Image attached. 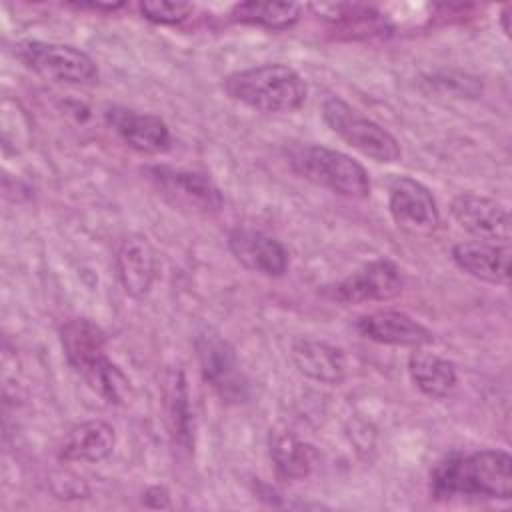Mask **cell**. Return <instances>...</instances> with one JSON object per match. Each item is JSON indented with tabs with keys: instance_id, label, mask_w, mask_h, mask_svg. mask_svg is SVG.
Returning <instances> with one entry per match:
<instances>
[{
	"instance_id": "cell-11",
	"label": "cell",
	"mask_w": 512,
	"mask_h": 512,
	"mask_svg": "<svg viewBox=\"0 0 512 512\" xmlns=\"http://www.w3.org/2000/svg\"><path fill=\"white\" fill-rule=\"evenodd\" d=\"M228 248L244 268L262 276L278 278L288 270V250L280 240L262 230L244 226L230 230Z\"/></svg>"
},
{
	"instance_id": "cell-14",
	"label": "cell",
	"mask_w": 512,
	"mask_h": 512,
	"mask_svg": "<svg viewBox=\"0 0 512 512\" xmlns=\"http://www.w3.org/2000/svg\"><path fill=\"white\" fill-rule=\"evenodd\" d=\"M106 122L136 152L158 154L170 146V130L156 114L110 106L106 110Z\"/></svg>"
},
{
	"instance_id": "cell-15",
	"label": "cell",
	"mask_w": 512,
	"mask_h": 512,
	"mask_svg": "<svg viewBox=\"0 0 512 512\" xmlns=\"http://www.w3.org/2000/svg\"><path fill=\"white\" fill-rule=\"evenodd\" d=\"M510 244L472 240L452 246L454 264L476 280L508 286L510 282Z\"/></svg>"
},
{
	"instance_id": "cell-24",
	"label": "cell",
	"mask_w": 512,
	"mask_h": 512,
	"mask_svg": "<svg viewBox=\"0 0 512 512\" xmlns=\"http://www.w3.org/2000/svg\"><path fill=\"white\" fill-rule=\"evenodd\" d=\"M78 8H90V10H98V12H114L120 10L122 6H126L124 2H78Z\"/></svg>"
},
{
	"instance_id": "cell-6",
	"label": "cell",
	"mask_w": 512,
	"mask_h": 512,
	"mask_svg": "<svg viewBox=\"0 0 512 512\" xmlns=\"http://www.w3.org/2000/svg\"><path fill=\"white\" fill-rule=\"evenodd\" d=\"M16 56L34 74L60 84H90L98 78L96 62L80 48L58 42L24 40Z\"/></svg>"
},
{
	"instance_id": "cell-5",
	"label": "cell",
	"mask_w": 512,
	"mask_h": 512,
	"mask_svg": "<svg viewBox=\"0 0 512 512\" xmlns=\"http://www.w3.org/2000/svg\"><path fill=\"white\" fill-rule=\"evenodd\" d=\"M322 118L348 146L374 162L392 164L400 160V142L386 128L364 116L340 96H328L322 102Z\"/></svg>"
},
{
	"instance_id": "cell-10",
	"label": "cell",
	"mask_w": 512,
	"mask_h": 512,
	"mask_svg": "<svg viewBox=\"0 0 512 512\" xmlns=\"http://www.w3.org/2000/svg\"><path fill=\"white\" fill-rule=\"evenodd\" d=\"M404 288L400 268L386 258L372 260L340 280L330 292L332 298L344 304L386 302L396 298Z\"/></svg>"
},
{
	"instance_id": "cell-17",
	"label": "cell",
	"mask_w": 512,
	"mask_h": 512,
	"mask_svg": "<svg viewBox=\"0 0 512 512\" xmlns=\"http://www.w3.org/2000/svg\"><path fill=\"white\" fill-rule=\"evenodd\" d=\"M292 360L296 368L322 384H340L346 378V356L344 350L324 340L296 338L292 342Z\"/></svg>"
},
{
	"instance_id": "cell-9",
	"label": "cell",
	"mask_w": 512,
	"mask_h": 512,
	"mask_svg": "<svg viewBox=\"0 0 512 512\" xmlns=\"http://www.w3.org/2000/svg\"><path fill=\"white\" fill-rule=\"evenodd\" d=\"M450 214L462 230L478 240L510 244V212L496 198L476 192H462L452 198Z\"/></svg>"
},
{
	"instance_id": "cell-18",
	"label": "cell",
	"mask_w": 512,
	"mask_h": 512,
	"mask_svg": "<svg viewBox=\"0 0 512 512\" xmlns=\"http://www.w3.org/2000/svg\"><path fill=\"white\" fill-rule=\"evenodd\" d=\"M116 446V430L104 420H86L64 436L58 458L64 462H102Z\"/></svg>"
},
{
	"instance_id": "cell-13",
	"label": "cell",
	"mask_w": 512,
	"mask_h": 512,
	"mask_svg": "<svg viewBox=\"0 0 512 512\" xmlns=\"http://www.w3.org/2000/svg\"><path fill=\"white\" fill-rule=\"evenodd\" d=\"M356 330L372 342L390 346L422 348L436 340L424 324L398 310L368 312L356 320Z\"/></svg>"
},
{
	"instance_id": "cell-16",
	"label": "cell",
	"mask_w": 512,
	"mask_h": 512,
	"mask_svg": "<svg viewBox=\"0 0 512 512\" xmlns=\"http://www.w3.org/2000/svg\"><path fill=\"white\" fill-rule=\"evenodd\" d=\"M156 250L142 234H128L116 250V272L122 288L132 298H144L156 278Z\"/></svg>"
},
{
	"instance_id": "cell-23",
	"label": "cell",
	"mask_w": 512,
	"mask_h": 512,
	"mask_svg": "<svg viewBox=\"0 0 512 512\" xmlns=\"http://www.w3.org/2000/svg\"><path fill=\"white\" fill-rule=\"evenodd\" d=\"M140 14L162 26H176L182 24L186 18L192 16L194 6L188 2H168V0H144L138 4Z\"/></svg>"
},
{
	"instance_id": "cell-25",
	"label": "cell",
	"mask_w": 512,
	"mask_h": 512,
	"mask_svg": "<svg viewBox=\"0 0 512 512\" xmlns=\"http://www.w3.org/2000/svg\"><path fill=\"white\" fill-rule=\"evenodd\" d=\"M508 12H510V4H504L502 6V14H500V22H502V30L506 36H510V26H508Z\"/></svg>"
},
{
	"instance_id": "cell-7",
	"label": "cell",
	"mask_w": 512,
	"mask_h": 512,
	"mask_svg": "<svg viewBox=\"0 0 512 512\" xmlns=\"http://www.w3.org/2000/svg\"><path fill=\"white\" fill-rule=\"evenodd\" d=\"M196 352L204 380L224 398L240 402L246 398L248 382L240 372L234 348L212 328L196 336Z\"/></svg>"
},
{
	"instance_id": "cell-8",
	"label": "cell",
	"mask_w": 512,
	"mask_h": 512,
	"mask_svg": "<svg viewBox=\"0 0 512 512\" xmlns=\"http://www.w3.org/2000/svg\"><path fill=\"white\" fill-rule=\"evenodd\" d=\"M388 210L394 222L414 236H428L440 224V212L432 192L410 176H398L392 180Z\"/></svg>"
},
{
	"instance_id": "cell-21",
	"label": "cell",
	"mask_w": 512,
	"mask_h": 512,
	"mask_svg": "<svg viewBox=\"0 0 512 512\" xmlns=\"http://www.w3.org/2000/svg\"><path fill=\"white\" fill-rule=\"evenodd\" d=\"M270 458L276 466V472L282 478L298 480L312 472L318 464V452L312 444L298 440L292 434H274L270 436Z\"/></svg>"
},
{
	"instance_id": "cell-3",
	"label": "cell",
	"mask_w": 512,
	"mask_h": 512,
	"mask_svg": "<svg viewBox=\"0 0 512 512\" xmlns=\"http://www.w3.org/2000/svg\"><path fill=\"white\" fill-rule=\"evenodd\" d=\"M222 88L232 100L264 114L296 112L308 94L304 78L280 62L232 72L224 78Z\"/></svg>"
},
{
	"instance_id": "cell-19",
	"label": "cell",
	"mask_w": 512,
	"mask_h": 512,
	"mask_svg": "<svg viewBox=\"0 0 512 512\" xmlns=\"http://www.w3.org/2000/svg\"><path fill=\"white\" fill-rule=\"evenodd\" d=\"M164 410L166 424L174 446L190 452L194 444V422L190 410V394L184 372L180 368L170 370L164 380Z\"/></svg>"
},
{
	"instance_id": "cell-12",
	"label": "cell",
	"mask_w": 512,
	"mask_h": 512,
	"mask_svg": "<svg viewBox=\"0 0 512 512\" xmlns=\"http://www.w3.org/2000/svg\"><path fill=\"white\" fill-rule=\"evenodd\" d=\"M146 174L172 196L178 204L200 212H216L222 208L224 198L218 186L204 174L170 168V166H152L146 168Z\"/></svg>"
},
{
	"instance_id": "cell-1",
	"label": "cell",
	"mask_w": 512,
	"mask_h": 512,
	"mask_svg": "<svg viewBox=\"0 0 512 512\" xmlns=\"http://www.w3.org/2000/svg\"><path fill=\"white\" fill-rule=\"evenodd\" d=\"M430 492L436 500L512 496V458L504 450L450 454L430 472Z\"/></svg>"
},
{
	"instance_id": "cell-2",
	"label": "cell",
	"mask_w": 512,
	"mask_h": 512,
	"mask_svg": "<svg viewBox=\"0 0 512 512\" xmlns=\"http://www.w3.org/2000/svg\"><path fill=\"white\" fill-rule=\"evenodd\" d=\"M60 342L74 372L106 402L124 404L130 396L128 376L106 356V336L88 318H72L60 328Z\"/></svg>"
},
{
	"instance_id": "cell-4",
	"label": "cell",
	"mask_w": 512,
	"mask_h": 512,
	"mask_svg": "<svg viewBox=\"0 0 512 512\" xmlns=\"http://www.w3.org/2000/svg\"><path fill=\"white\" fill-rule=\"evenodd\" d=\"M286 158L298 176L338 196L350 200L370 196L372 184L366 168L340 150L322 144H294L286 148Z\"/></svg>"
},
{
	"instance_id": "cell-22",
	"label": "cell",
	"mask_w": 512,
	"mask_h": 512,
	"mask_svg": "<svg viewBox=\"0 0 512 512\" xmlns=\"http://www.w3.org/2000/svg\"><path fill=\"white\" fill-rule=\"evenodd\" d=\"M230 20L240 24L262 26L268 30H286L302 16V6L296 2H240L230 8Z\"/></svg>"
},
{
	"instance_id": "cell-20",
	"label": "cell",
	"mask_w": 512,
	"mask_h": 512,
	"mask_svg": "<svg viewBox=\"0 0 512 512\" xmlns=\"http://www.w3.org/2000/svg\"><path fill=\"white\" fill-rule=\"evenodd\" d=\"M408 372L416 388L428 398H446L456 386V366L422 348H414L408 356Z\"/></svg>"
}]
</instances>
